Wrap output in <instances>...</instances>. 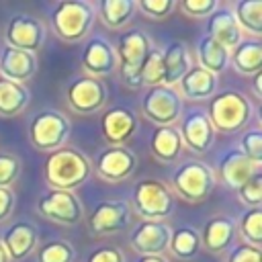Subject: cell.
Returning a JSON list of instances; mask_svg holds the SVG:
<instances>
[{
    "instance_id": "obj_7",
    "label": "cell",
    "mask_w": 262,
    "mask_h": 262,
    "mask_svg": "<svg viewBox=\"0 0 262 262\" xmlns=\"http://www.w3.org/2000/svg\"><path fill=\"white\" fill-rule=\"evenodd\" d=\"M70 131H72V123L63 113L55 108H45L33 117L29 125V141L33 143L35 149L51 154L66 145Z\"/></svg>"
},
{
    "instance_id": "obj_41",
    "label": "cell",
    "mask_w": 262,
    "mask_h": 262,
    "mask_svg": "<svg viewBox=\"0 0 262 262\" xmlns=\"http://www.w3.org/2000/svg\"><path fill=\"white\" fill-rule=\"evenodd\" d=\"M86 262H125V256H123V252L119 248L104 246V248H98V250L90 252Z\"/></svg>"
},
{
    "instance_id": "obj_18",
    "label": "cell",
    "mask_w": 262,
    "mask_h": 262,
    "mask_svg": "<svg viewBox=\"0 0 262 262\" xmlns=\"http://www.w3.org/2000/svg\"><path fill=\"white\" fill-rule=\"evenodd\" d=\"M199 235H201V248H205L211 254H223L235 242L237 223L229 215H215L207 219Z\"/></svg>"
},
{
    "instance_id": "obj_24",
    "label": "cell",
    "mask_w": 262,
    "mask_h": 262,
    "mask_svg": "<svg viewBox=\"0 0 262 262\" xmlns=\"http://www.w3.org/2000/svg\"><path fill=\"white\" fill-rule=\"evenodd\" d=\"M184 145L178 133V127H156V131L149 137V151L151 156L162 164H174L180 160Z\"/></svg>"
},
{
    "instance_id": "obj_4",
    "label": "cell",
    "mask_w": 262,
    "mask_h": 262,
    "mask_svg": "<svg viewBox=\"0 0 262 262\" xmlns=\"http://www.w3.org/2000/svg\"><path fill=\"white\" fill-rule=\"evenodd\" d=\"M207 117L215 131L221 133H235L242 131L252 119V104L250 100L237 90H223L211 96Z\"/></svg>"
},
{
    "instance_id": "obj_15",
    "label": "cell",
    "mask_w": 262,
    "mask_h": 262,
    "mask_svg": "<svg viewBox=\"0 0 262 262\" xmlns=\"http://www.w3.org/2000/svg\"><path fill=\"white\" fill-rule=\"evenodd\" d=\"M178 133L182 145L196 156L207 154L215 143V129L205 111H188L186 115H182Z\"/></svg>"
},
{
    "instance_id": "obj_35",
    "label": "cell",
    "mask_w": 262,
    "mask_h": 262,
    "mask_svg": "<svg viewBox=\"0 0 262 262\" xmlns=\"http://www.w3.org/2000/svg\"><path fill=\"white\" fill-rule=\"evenodd\" d=\"M254 166L260 168L262 164V131L258 127H252L248 129L242 139H239V147H237Z\"/></svg>"
},
{
    "instance_id": "obj_17",
    "label": "cell",
    "mask_w": 262,
    "mask_h": 262,
    "mask_svg": "<svg viewBox=\"0 0 262 262\" xmlns=\"http://www.w3.org/2000/svg\"><path fill=\"white\" fill-rule=\"evenodd\" d=\"M82 68L86 70V76H92L98 80L104 76H111L117 70L115 47L100 35L90 37L82 47Z\"/></svg>"
},
{
    "instance_id": "obj_5",
    "label": "cell",
    "mask_w": 262,
    "mask_h": 262,
    "mask_svg": "<svg viewBox=\"0 0 262 262\" xmlns=\"http://www.w3.org/2000/svg\"><path fill=\"white\" fill-rule=\"evenodd\" d=\"M133 211L145 221H166L176 207V196L162 180H137L131 196Z\"/></svg>"
},
{
    "instance_id": "obj_2",
    "label": "cell",
    "mask_w": 262,
    "mask_h": 262,
    "mask_svg": "<svg viewBox=\"0 0 262 262\" xmlns=\"http://www.w3.org/2000/svg\"><path fill=\"white\" fill-rule=\"evenodd\" d=\"M96 20V8L86 0H61L51 12V31L59 41H82Z\"/></svg>"
},
{
    "instance_id": "obj_44",
    "label": "cell",
    "mask_w": 262,
    "mask_h": 262,
    "mask_svg": "<svg viewBox=\"0 0 262 262\" xmlns=\"http://www.w3.org/2000/svg\"><path fill=\"white\" fill-rule=\"evenodd\" d=\"M135 262H168L164 256H139Z\"/></svg>"
},
{
    "instance_id": "obj_27",
    "label": "cell",
    "mask_w": 262,
    "mask_h": 262,
    "mask_svg": "<svg viewBox=\"0 0 262 262\" xmlns=\"http://www.w3.org/2000/svg\"><path fill=\"white\" fill-rule=\"evenodd\" d=\"M196 61H199L196 66H201L203 70L219 76L229 63V51L211 37L203 35L196 43Z\"/></svg>"
},
{
    "instance_id": "obj_11",
    "label": "cell",
    "mask_w": 262,
    "mask_h": 262,
    "mask_svg": "<svg viewBox=\"0 0 262 262\" xmlns=\"http://www.w3.org/2000/svg\"><path fill=\"white\" fill-rule=\"evenodd\" d=\"M45 35H47V29L37 16L20 12L8 20L4 39L8 47L37 53V49H41V45L45 43Z\"/></svg>"
},
{
    "instance_id": "obj_29",
    "label": "cell",
    "mask_w": 262,
    "mask_h": 262,
    "mask_svg": "<svg viewBox=\"0 0 262 262\" xmlns=\"http://www.w3.org/2000/svg\"><path fill=\"white\" fill-rule=\"evenodd\" d=\"M29 90L25 84H16L0 78V117H16L29 106Z\"/></svg>"
},
{
    "instance_id": "obj_45",
    "label": "cell",
    "mask_w": 262,
    "mask_h": 262,
    "mask_svg": "<svg viewBox=\"0 0 262 262\" xmlns=\"http://www.w3.org/2000/svg\"><path fill=\"white\" fill-rule=\"evenodd\" d=\"M0 262H10V258H8V254H6V250H4L2 244H0Z\"/></svg>"
},
{
    "instance_id": "obj_3",
    "label": "cell",
    "mask_w": 262,
    "mask_h": 262,
    "mask_svg": "<svg viewBox=\"0 0 262 262\" xmlns=\"http://www.w3.org/2000/svg\"><path fill=\"white\" fill-rule=\"evenodd\" d=\"M149 49H151V41L141 29H129L119 35L117 47H115L117 70H119L121 82L127 88H131V90L143 88L141 70H143V61H145Z\"/></svg>"
},
{
    "instance_id": "obj_39",
    "label": "cell",
    "mask_w": 262,
    "mask_h": 262,
    "mask_svg": "<svg viewBox=\"0 0 262 262\" xmlns=\"http://www.w3.org/2000/svg\"><path fill=\"white\" fill-rule=\"evenodd\" d=\"M176 6L180 8V12H184L190 18H205L213 10H217L219 2L217 0H182Z\"/></svg>"
},
{
    "instance_id": "obj_43",
    "label": "cell",
    "mask_w": 262,
    "mask_h": 262,
    "mask_svg": "<svg viewBox=\"0 0 262 262\" xmlns=\"http://www.w3.org/2000/svg\"><path fill=\"white\" fill-rule=\"evenodd\" d=\"M260 84H262V72H258V74L252 76V92H254L256 98L262 96V88H260Z\"/></svg>"
},
{
    "instance_id": "obj_13",
    "label": "cell",
    "mask_w": 262,
    "mask_h": 262,
    "mask_svg": "<svg viewBox=\"0 0 262 262\" xmlns=\"http://www.w3.org/2000/svg\"><path fill=\"white\" fill-rule=\"evenodd\" d=\"M129 219L131 207L127 201H100L88 215L86 223L92 235H113L123 231L129 225Z\"/></svg>"
},
{
    "instance_id": "obj_25",
    "label": "cell",
    "mask_w": 262,
    "mask_h": 262,
    "mask_svg": "<svg viewBox=\"0 0 262 262\" xmlns=\"http://www.w3.org/2000/svg\"><path fill=\"white\" fill-rule=\"evenodd\" d=\"M162 55H164V84L176 88V84L182 80V76L192 66L190 51H188L186 43L170 41L168 47L162 49Z\"/></svg>"
},
{
    "instance_id": "obj_38",
    "label": "cell",
    "mask_w": 262,
    "mask_h": 262,
    "mask_svg": "<svg viewBox=\"0 0 262 262\" xmlns=\"http://www.w3.org/2000/svg\"><path fill=\"white\" fill-rule=\"evenodd\" d=\"M135 6L145 16L160 20V18L170 16L176 10V0H139V2H135Z\"/></svg>"
},
{
    "instance_id": "obj_42",
    "label": "cell",
    "mask_w": 262,
    "mask_h": 262,
    "mask_svg": "<svg viewBox=\"0 0 262 262\" xmlns=\"http://www.w3.org/2000/svg\"><path fill=\"white\" fill-rule=\"evenodd\" d=\"M16 207V194L12 188H0V223L8 221Z\"/></svg>"
},
{
    "instance_id": "obj_36",
    "label": "cell",
    "mask_w": 262,
    "mask_h": 262,
    "mask_svg": "<svg viewBox=\"0 0 262 262\" xmlns=\"http://www.w3.org/2000/svg\"><path fill=\"white\" fill-rule=\"evenodd\" d=\"M239 203H244L250 209H256L262 205V174L256 172L250 180H246L242 186L235 188Z\"/></svg>"
},
{
    "instance_id": "obj_21",
    "label": "cell",
    "mask_w": 262,
    "mask_h": 262,
    "mask_svg": "<svg viewBox=\"0 0 262 262\" xmlns=\"http://www.w3.org/2000/svg\"><path fill=\"white\" fill-rule=\"evenodd\" d=\"M37 74V55L31 51L4 47L0 51V78L23 84Z\"/></svg>"
},
{
    "instance_id": "obj_23",
    "label": "cell",
    "mask_w": 262,
    "mask_h": 262,
    "mask_svg": "<svg viewBox=\"0 0 262 262\" xmlns=\"http://www.w3.org/2000/svg\"><path fill=\"white\" fill-rule=\"evenodd\" d=\"M217 84H219V80L215 74L192 63L190 70L178 82V94H180V98H188V100H205V98L215 96Z\"/></svg>"
},
{
    "instance_id": "obj_40",
    "label": "cell",
    "mask_w": 262,
    "mask_h": 262,
    "mask_svg": "<svg viewBox=\"0 0 262 262\" xmlns=\"http://www.w3.org/2000/svg\"><path fill=\"white\" fill-rule=\"evenodd\" d=\"M227 262H262V252H260V248H252L248 244L233 246L229 250Z\"/></svg>"
},
{
    "instance_id": "obj_34",
    "label": "cell",
    "mask_w": 262,
    "mask_h": 262,
    "mask_svg": "<svg viewBox=\"0 0 262 262\" xmlns=\"http://www.w3.org/2000/svg\"><path fill=\"white\" fill-rule=\"evenodd\" d=\"M141 84L143 88H151V86H160L164 84V55L160 47L149 49L145 61H143V70H141Z\"/></svg>"
},
{
    "instance_id": "obj_32",
    "label": "cell",
    "mask_w": 262,
    "mask_h": 262,
    "mask_svg": "<svg viewBox=\"0 0 262 262\" xmlns=\"http://www.w3.org/2000/svg\"><path fill=\"white\" fill-rule=\"evenodd\" d=\"M74 256V246L66 239H51L35 248L37 262H72Z\"/></svg>"
},
{
    "instance_id": "obj_19",
    "label": "cell",
    "mask_w": 262,
    "mask_h": 262,
    "mask_svg": "<svg viewBox=\"0 0 262 262\" xmlns=\"http://www.w3.org/2000/svg\"><path fill=\"white\" fill-rule=\"evenodd\" d=\"M0 244L4 246L10 262H23L37 248V229L29 221H16L2 231Z\"/></svg>"
},
{
    "instance_id": "obj_30",
    "label": "cell",
    "mask_w": 262,
    "mask_h": 262,
    "mask_svg": "<svg viewBox=\"0 0 262 262\" xmlns=\"http://www.w3.org/2000/svg\"><path fill=\"white\" fill-rule=\"evenodd\" d=\"M237 27L254 39L262 35V0H237L231 10Z\"/></svg>"
},
{
    "instance_id": "obj_9",
    "label": "cell",
    "mask_w": 262,
    "mask_h": 262,
    "mask_svg": "<svg viewBox=\"0 0 262 262\" xmlns=\"http://www.w3.org/2000/svg\"><path fill=\"white\" fill-rule=\"evenodd\" d=\"M108 98L102 80L92 76H76L66 88V102L78 115H96L104 108Z\"/></svg>"
},
{
    "instance_id": "obj_31",
    "label": "cell",
    "mask_w": 262,
    "mask_h": 262,
    "mask_svg": "<svg viewBox=\"0 0 262 262\" xmlns=\"http://www.w3.org/2000/svg\"><path fill=\"white\" fill-rule=\"evenodd\" d=\"M168 250L180 260H192L201 252V235L194 227H180L172 231Z\"/></svg>"
},
{
    "instance_id": "obj_28",
    "label": "cell",
    "mask_w": 262,
    "mask_h": 262,
    "mask_svg": "<svg viewBox=\"0 0 262 262\" xmlns=\"http://www.w3.org/2000/svg\"><path fill=\"white\" fill-rule=\"evenodd\" d=\"M137 6L135 0H100L98 2V18L108 27V29H125L133 14H135Z\"/></svg>"
},
{
    "instance_id": "obj_20",
    "label": "cell",
    "mask_w": 262,
    "mask_h": 262,
    "mask_svg": "<svg viewBox=\"0 0 262 262\" xmlns=\"http://www.w3.org/2000/svg\"><path fill=\"white\" fill-rule=\"evenodd\" d=\"M217 172L215 178H219L225 186L237 188L246 180H250L256 172H260L258 166H254L239 149H227L219 160H217Z\"/></svg>"
},
{
    "instance_id": "obj_22",
    "label": "cell",
    "mask_w": 262,
    "mask_h": 262,
    "mask_svg": "<svg viewBox=\"0 0 262 262\" xmlns=\"http://www.w3.org/2000/svg\"><path fill=\"white\" fill-rule=\"evenodd\" d=\"M205 35L211 37L213 41H217L221 47H225L227 51H231L242 39H244V33L242 29L237 27L233 14L229 8H223V6H217V10H213L209 16H207V25H205Z\"/></svg>"
},
{
    "instance_id": "obj_12",
    "label": "cell",
    "mask_w": 262,
    "mask_h": 262,
    "mask_svg": "<svg viewBox=\"0 0 262 262\" xmlns=\"http://www.w3.org/2000/svg\"><path fill=\"white\" fill-rule=\"evenodd\" d=\"M96 176L106 182H123L137 170V156L131 147H104L94 162Z\"/></svg>"
},
{
    "instance_id": "obj_10",
    "label": "cell",
    "mask_w": 262,
    "mask_h": 262,
    "mask_svg": "<svg viewBox=\"0 0 262 262\" xmlns=\"http://www.w3.org/2000/svg\"><path fill=\"white\" fill-rule=\"evenodd\" d=\"M37 211L45 219L59 225H78L84 217V205L72 190L51 188L37 201Z\"/></svg>"
},
{
    "instance_id": "obj_1",
    "label": "cell",
    "mask_w": 262,
    "mask_h": 262,
    "mask_svg": "<svg viewBox=\"0 0 262 262\" xmlns=\"http://www.w3.org/2000/svg\"><path fill=\"white\" fill-rule=\"evenodd\" d=\"M43 172L51 188L74 192V188L82 186L88 180L92 172V162L88 160V156L74 147H59L47 154Z\"/></svg>"
},
{
    "instance_id": "obj_16",
    "label": "cell",
    "mask_w": 262,
    "mask_h": 262,
    "mask_svg": "<svg viewBox=\"0 0 262 262\" xmlns=\"http://www.w3.org/2000/svg\"><path fill=\"white\" fill-rule=\"evenodd\" d=\"M137 131V117L127 106H111L100 115L102 139L111 145H125Z\"/></svg>"
},
{
    "instance_id": "obj_37",
    "label": "cell",
    "mask_w": 262,
    "mask_h": 262,
    "mask_svg": "<svg viewBox=\"0 0 262 262\" xmlns=\"http://www.w3.org/2000/svg\"><path fill=\"white\" fill-rule=\"evenodd\" d=\"M20 160L14 154H0V188H10L20 176Z\"/></svg>"
},
{
    "instance_id": "obj_33",
    "label": "cell",
    "mask_w": 262,
    "mask_h": 262,
    "mask_svg": "<svg viewBox=\"0 0 262 262\" xmlns=\"http://www.w3.org/2000/svg\"><path fill=\"white\" fill-rule=\"evenodd\" d=\"M237 229L244 237V244H248L252 248H260L262 246V209L260 207L248 209L242 215Z\"/></svg>"
},
{
    "instance_id": "obj_6",
    "label": "cell",
    "mask_w": 262,
    "mask_h": 262,
    "mask_svg": "<svg viewBox=\"0 0 262 262\" xmlns=\"http://www.w3.org/2000/svg\"><path fill=\"white\" fill-rule=\"evenodd\" d=\"M215 182L217 178L213 168L201 160H188L180 164L170 176V184L174 192L186 203L207 201L215 188Z\"/></svg>"
},
{
    "instance_id": "obj_14",
    "label": "cell",
    "mask_w": 262,
    "mask_h": 262,
    "mask_svg": "<svg viewBox=\"0 0 262 262\" xmlns=\"http://www.w3.org/2000/svg\"><path fill=\"white\" fill-rule=\"evenodd\" d=\"M170 237H172V227L166 221L141 219L133 227L129 235V244L139 256H162L170 246Z\"/></svg>"
},
{
    "instance_id": "obj_8",
    "label": "cell",
    "mask_w": 262,
    "mask_h": 262,
    "mask_svg": "<svg viewBox=\"0 0 262 262\" xmlns=\"http://www.w3.org/2000/svg\"><path fill=\"white\" fill-rule=\"evenodd\" d=\"M141 115L158 127H168L182 117V98L174 86H151L141 96Z\"/></svg>"
},
{
    "instance_id": "obj_26",
    "label": "cell",
    "mask_w": 262,
    "mask_h": 262,
    "mask_svg": "<svg viewBox=\"0 0 262 262\" xmlns=\"http://www.w3.org/2000/svg\"><path fill=\"white\" fill-rule=\"evenodd\" d=\"M229 59L235 72L244 76H254L262 68V43L254 37H246L229 51Z\"/></svg>"
}]
</instances>
